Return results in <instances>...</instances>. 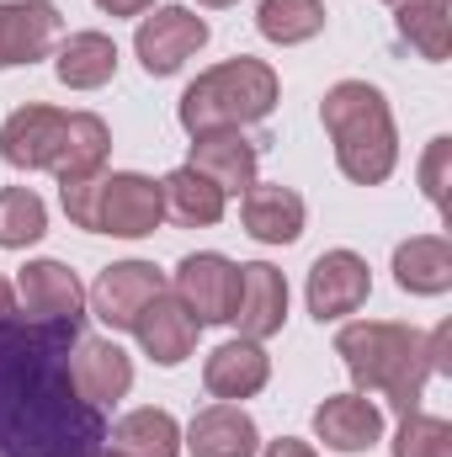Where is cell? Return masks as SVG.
Wrapping results in <instances>:
<instances>
[{"instance_id": "cell-1", "label": "cell", "mask_w": 452, "mask_h": 457, "mask_svg": "<svg viewBox=\"0 0 452 457\" xmlns=\"http://www.w3.org/2000/svg\"><path fill=\"white\" fill-rule=\"evenodd\" d=\"M80 325H38L0 314V453L5 457H96L107 442L102 410L70 383Z\"/></svg>"}, {"instance_id": "cell-2", "label": "cell", "mask_w": 452, "mask_h": 457, "mask_svg": "<svg viewBox=\"0 0 452 457\" xmlns=\"http://www.w3.org/2000/svg\"><path fill=\"white\" fill-rule=\"evenodd\" d=\"M113 133L96 112H59L43 102H27L0 122V160L11 170H54L59 181L107 170Z\"/></svg>"}, {"instance_id": "cell-3", "label": "cell", "mask_w": 452, "mask_h": 457, "mask_svg": "<svg viewBox=\"0 0 452 457\" xmlns=\"http://www.w3.org/2000/svg\"><path fill=\"white\" fill-rule=\"evenodd\" d=\"M336 356L346 361L356 394H383L399 415H410L426 394V378L431 372V351L426 336L410 330V325H394V320H356V325H340L336 336Z\"/></svg>"}, {"instance_id": "cell-4", "label": "cell", "mask_w": 452, "mask_h": 457, "mask_svg": "<svg viewBox=\"0 0 452 457\" xmlns=\"http://www.w3.org/2000/svg\"><path fill=\"white\" fill-rule=\"evenodd\" d=\"M320 122L336 144V165L346 181L356 187H378L394 176L399 165V133H394V112L383 102L378 86L367 80H336L320 102Z\"/></svg>"}, {"instance_id": "cell-5", "label": "cell", "mask_w": 452, "mask_h": 457, "mask_svg": "<svg viewBox=\"0 0 452 457\" xmlns=\"http://www.w3.org/2000/svg\"><path fill=\"white\" fill-rule=\"evenodd\" d=\"M277 96H282L277 70H272L266 59L239 54V59H224V64L203 70V75L181 91L176 117H181V128H187L192 138H197V133H219V128H250V122L272 117Z\"/></svg>"}, {"instance_id": "cell-6", "label": "cell", "mask_w": 452, "mask_h": 457, "mask_svg": "<svg viewBox=\"0 0 452 457\" xmlns=\"http://www.w3.org/2000/svg\"><path fill=\"white\" fill-rule=\"evenodd\" d=\"M59 203L70 224L86 234H113V239H144L165 224V197L155 176L138 170H91L75 181H59Z\"/></svg>"}, {"instance_id": "cell-7", "label": "cell", "mask_w": 452, "mask_h": 457, "mask_svg": "<svg viewBox=\"0 0 452 457\" xmlns=\"http://www.w3.org/2000/svg\"><path fill=\"white\" fill-rule=\"evenodd\" d=\"M203 43H208V21L187 5H155V16H144L133 32V54L144 64V75H155V80L176 75Z\"/></svg>"}, {"instance_id": "cell-8", "label": "cell", "mask_w": 452, "mask_h": 457, "mask_svg": "<svg viewBox=\"0 0 452 457\" xmlns=\"http://www.w3.org/2000/svg\"><path fill=\"white\" fill-rule=\"evenodd\" d=\"M171 293H176V303H181L197 325H229L234 293H239V266H234L229 255H219V250L181 255Z\"/></svg>"}, {"instance_id": "cell-9", "label": "cell", "mask_w": 452, "mask_h": 457, "mask_svg": "<svg viewBox=\"0 0 452 457\" xmlns=\"http://www.w3.org/2000/svg\"><path fill=\"white\" fill-rule=\"evenodd\" d=\"M165 293V277L155 261H117L96 277L91 287V314L107 325V330H133L138 314Z\"/></svg>"}, {"instance_id": "cell-10", "label": "cell", "mask_w": 452, "mask_h": 457, "mask_svg": "<svg viewBox=\"0 0 452 457\" xmlns=\"http://www.w3.org/2000/svg\"><path fill=\"white\" fill-rule=\"evenodd\" d=\"M21 314L38 325H80L86 320V287L64 261H27L16 277Z\"/></svg>"}, {"instance_id": "cell-11", "label": "cell", "mask_w": 452, "mask_h": 457, "mask_svg": "<svg viewBox=\"0 0 452 457\" xmlns=\"http://www.w3.org/2000/svg\"><path fill=\"white\" fill-rule=\"evenodd\" d=\"M304 293H309V314L320 325H331V320H346V314H356L367 303L372 271H367V261L356 250H325L309 266V287Z\"/></svg>"}, {"instance_id": "cell-12", "label": "cell", "mask_w": 452, "mask_h": 457, "mask_svg": "<svg viewBox=\"0 0 452 457\" xmlns=\"http://www.w3.org/2000/svg\"><path fill=\"white\" fill-rule=\"evenodd\" d=\"M59 32H64V16L54 0H0V70L48 59Z\"/></svg>"}, {"instance_id": "cell-13", "label": "cell", "mask_w": 452, "mask_h": 457, "mask_svg": "<svg viewBox=\"0 0 452 457\" xmlns=\"http://www.w3.org/2000/svg\"><path fill=\"white\" fill-rule=\"evenodd\" d=\"M282 320H288V277L266 261H245L229 325H239V341H272Z\"/></svg>"}, {"instance_id": "cell-14", "label": "cell", "mask_w": 452, "mask_h": 457, "mask_svg": "<svg viewBox=\"0 0 452 457\" xmlns=\"http://www.w3.org/2000/svg\"><path fill=\"white\" fill-rule=\"evenodd\" d=\"M70 383L86 404H117L128 399L133 388V356L122 351L117 341H102V336H80L70 345Z\"/></svg>"}, {"instance_id": "cell-15", "label": "cell", "mask_w": 452, "mask_h": 457, "mask_svg": "<svg viewBox=\"0 0 452 457\" xmlns=\"http://www.w3.org/2000/svg\"><path fill=\"white\" fill-rule=\"evenodd\" d=\"M255 160H261V149L239 128H219V133H197L192 138V160L187 165L197 176H208L224 197H245L255 187Z\"/></svg>"}, {"instance_id": "cell-16", "label": "cell", "mask_w": 452, "mask_h": 457, "mask_svg": "<svg viewBox=\"0 0 452 457\" xmlns=\"http://www.w3.org/2000/svg\"><path fill=\"white\" fill-rule=\"evenodd\" d=\"M314 436L331 447V453H372L383 442V410L367 399V394H331L320 410H314Z\"/></svg>"}, {"instance_id": "cell-17", "label": "cell", "mask_w": 452, "mask_h": 457, "mask_svg": "<svg viewBox=\"0 0 452 457\" xmlns=\"http://www.w3.org/2000/svg\"><path fill=\"white\" fill-rule=\"evenodd\" d=\"M272 378V356L261 351V341H224L208 351L203 361V388L219 399V404H239V399H255Z\"/></svg>"}, {"instance_id": "cell-18", "label": "cell", "mask_w": 452, "mask_h": 457, "mask_svg": "<svg viewBox=\"0 0 452 457\" xmlns=\"http://www.w3.org/2000/svg\"><path fill=\"white\" fill-rule=\"evenodd\" d=\"M133 336L144 345V356L155 361V367H181L192 351H197V336H203V325L176 303V293H160L144 314H138V325H133Z\"/></svg>"}, {"instance_id": "cell-19", "label": "cell", "mask_w": 452, "mask_h": 457, "mask_svg": "<svg viewBox=\"0 0 452 457\" xmlns=\"http://www.w3.org/2000/svg\"><path fill=\"white\" fill-rule=\"evenodd\" d=\"M181 447L192 457H255L261 453V431L239 404H208L192 415Z\"/></svg>"}, {"instance_id": "cell-20", "label": "cell", "mask_w": 452, "mask_h": 457, "mask_svg": "<svg viewBox=\"0 0 452 457\" xmlns=\"http://www.w3.org/2000/svg\"><path fill=\"white\" fill-rule=\"evenodd\" d=\"M239 224L261 245H293L304 234V197L293 187H282V181H266V187L255 181L239 197Z\"/></svg>"}, {"instance_id": "cell-21", "label": "cell", "mask_w": 452, "mask_h": 457, "mask_svg": "<svg viewBox=\"0 0 452 457\" xmlns=\"http://www.w3.org/2000/svg\"><path fill=\"white\" fill-rule=\"evenodd\" d=\"M107 457H181V426L171 410H128L102 442Z\"/></svg>"}, {"instance_id": "cell-22", "label": "cell", "mask_w": 452, "mask_h": 457, "mask_svg": "<svg viewBox=\"0 0 452 457\" xmlns=\"http://www.w3.org/2000/svg\"><path fill=\"white\" fill-rule=\"evenodd\" d=\"M394 282L415 298H442L452 287V245L442 234H415L394 250Z\"/></svg>"}, {"instance_id": "cell-23", "label": "cell", "mask_w": 452, "mask_h": 457, "mask_svg": "<svg viewBox=\"0 0 452 457\" xmlns=\"http://www.w3.org/2000/svg\"><path fill=\"white\" fill-rule=\"evenodd\" d=\"M54 75H59V86H70V91H102L117 75V43L107 32H70V37L59 43Z\"/></svg>"}, {"instance_id": "cell-24", "label": "cell", "mask_w": 452, "mask_h": 457, "mask_svg": "<svg viewBox=\"0 0 452 457\" xmlns=\"http://www.w3.org/2000/svg\"><path fill=\"white\" fill-rule=\"evenodd\" d=\"M160 197H165V219L181 228H213L224 219L229 197L208 181V176H197L192 165H176L165 181H160Z\"/></svg>"}, {"instance_id": "cell-25", "label": "cell", "mask_w": 452, "mask_h": 457, "mask_svg": "<svg viewBox=\"0 0 452 457\" xmlns=\"http://www.w3.org/2000/svg\"><path fill=\"white\" fill-rule=\"evenodd\" d=\"M394 27H399V37H405L421 59H431V64H442L452 54V0H399Z\"/></svg>"}, {"instance_id": "cell-26", "label": "cell", "mask_w": 452, "mask_h": 457, "mask_svg": "<svg viewBox=\"0 0 452 457\" xmlns=\"http://www.w3.org/2000/svg\"><path fill=\"white\" fill-rule=\"evenodd\" d=\"M255 27H261L266 43L298 48V43L325 32V0H261L255 5Z\"/></svg>"}, {"instance_id": "cell-27", "label": "cell", "mask_w": 452, "mask_h": 457, "mask_svg": "<svg viewBox=\"0 0 452 457\" xmlns=\"http://www.w3.org/2000/svg\"><path fill=\"white\" fill-rule=\"evenodd\" d=\"M48 234V208L32 187H0V250H27Z\"/></svg>"}, {"instance_id": "cell-28", "label": "cell", "mask_w": 452, "mask_h": 457, "mask_svg": "<svg viewBox=\"0 0 452 457\" xmlns=\"http://www.w3.org/2000/svg\"><path fill=\"white\" fill-rule=\"evenodd\" d=\"M394 457H452V426L442 415L410 410L394 431Z\"/></svg>"}, {"instance_id": "cell-29", "label": "cell", "mask_w": 452, "mask_h": 457, "mask_svg": "<svg viewBox=\"0 0 452 457\" xmlns=\"http://www.w3.org/2000/svg\"><path fill=\"white\" fill-rule=\"evenodd\" d=\"M448 160H452V138H431L426 160H421V192L431 208H448Z\"/></svg>"}, {"instance_id": "cell-30", "label": "cell", "mask_w": 452, "mask_h": 457, "mask_svg": "<svg viewBox=\"0 0 452 457\" xmlns=\"http://www.w3.org/2000/svg\"><path fill=\"white\" fill-rule=\"evenodd\" d=\"M266 457H320V453L298 436H282V442H266Z\"/></svg>"}, {"instance_id": "cell-31", "label": "cell", "mask_w": 452, "mask_h": 457, "mask_svg": "<svg viewBox=\"0 0 452 457\" xmlns=\"http://www.w3.org/2000/svg\"><path fill=\"white\" fill-rule=\"evenodd\" d=\"M96 5H102L107 16H138V11H149L155 0H96Z\"/></svg>"}, {"instance_id": "cell-32", "label": "cell", "mask_w": 452, "mask_h": 457, "mask_svg": "<svg viewBox=\"0 0 452 457\" xmlns=\"http://www.w3.org/2000/svg\"><path fill=\"white\" fill-rule=\"evenodd\" d=\"M0 314H16V287L0 277Z\"/></svg>"}, {"instance_id": "cell-33", "label": "cell", "mask_w": 452, "mask_h": 457, "mask_svg": "<svg viewBox=\"0 0 452 457\" xmlns=\"http://www.w3.org/2000/svg\"><path fill=\"white\" fill-rule=\"evenodd\" d=\"M197 5H213V11H224V5H234V0H197Z\"/></svg>"}, {"instance_id": "cell-34", "label": "cell", "mask_w": 452, "mask_h": 457, "mask_svg": "<svg viewBox=\"0 0 452 457\" xmlns=\"http://www.w3.org/2000/svg\"><path fill=\"white\" fill-rule=\"evenodd\" d=\"M389 5H399V0H389Z\"/></svg>"}]
</instances>
